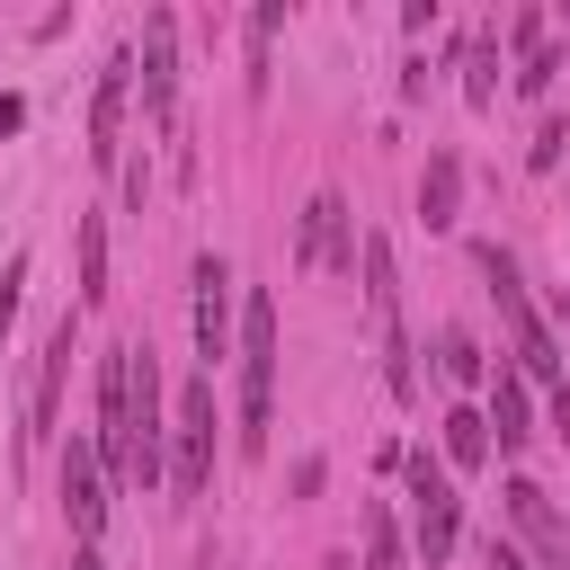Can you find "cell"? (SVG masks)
Masks as SVG:
<instances>
[{
    "label": "cell",
    "mask_w": 570,
    "mask_h": 570,
    "mask_svg": "<svg viewBox=\"0 0 570 570\" xmlns=\"http://www.w3.org/2000/svg\"><path fill=\"white\" fill-rule=\"evenodd\" d=\"M267 401H276V303H240V454H267Z\"/></svg>",
    "instance_id": "3"
},
{
    "label": "cell",
    "mask_w": 570,
    "mask_h": 570,
    "mask_svg": "<svg viewBox=\"0 0 570 570\" xmlns=\"http://www.w3.org/2000/svg\"><path fill=\"white\" fill-rule=\"evenodd\" d=\"M561 142H570V125H543V134H534V151H525V160H534V169H552V160H561Z\"/></svg>",
    "instance_id": "23"
},
{
    "label": "cell",
    "mask_w": 570,
    "mask_h": 570,
    "mask_svg": "<svg viewBox=\"0 0 570 570\" xmlns=\"http://www.w3.org/2000/svg\"><path fill=\"white\" fill-rule=\"evenodd\" d=\"M365 321H374V356H383V383L410 401L419 374H410V321H401V276H392V240L365 232Z\"/></svg>",
    "instance_id": "2"
},
{
    "label": "cell",
    "mask_w": 570,
    "mask_h": 570,
    "mask_svg": "<svg viewBox=\"0 0 570 570\" xmlns=\"http://www.w3.org/2000/svg\"><path fill=\"white\" fill-rule=\"evenodd\" d=\"M125 89H134V53H107L98 62V98H89V160L98 169H125Z\"/></svg>",
    "instance_id": "11"
},
{
    "label": "cell",
    "mask_w": 570,
    "mask_h": 570,
    "mask_svg": "<svg viewBox=\"0 0 570 570\" xmlns=\"http://www.w3.org/2000/svg\"><path fill=\"white\" fill-rule=\"evenodd\" d=\"M552 71H561V53L543 45V53H525V71H517V89H525V98H543V89H552Z\"/></svg>",
    "instance_id": "22"
},
{
    "label": "cell",
    "mask_w": 570,
    "mask_h": 570,
    "mask_svg": "<svg viewBox=\"0 0 570 570\" xmlns=\"http://www.w3.org/2000/svg\"><path fill=\"white\" fill-rule=\"evenodd\" d=\"M205 481H214V374H196L169 410V490L205 499Z\"/></svg>",
    "instance_id": "6"
},
{
    "label": "cell",
    "mask_w": 570,
    "mask_h": 570,
    "mask_svg": "<svg viewBox=\"0 0 570 570\" xmlns=\"http://www.w3.org/2000/svg\"><path fill=\"white\" fill-rule=\"evenodd\" d=\"M445 454L472 472V463H490V419L481 410H445Z\"/></svg>",
    "instance_id": "19"
},
{
    "label": "cell",
    "mask_w": 570,
    "mask_h": 570,
    "mask_svg": "<svg viewBox=\"0 0 570 570\" xmlns=\"http://www.w3.org/2000/svg\"><path fill=\"white\" fill-rule=\"evenodd\" d=\"M71 338H80V330L62 321V330H53V347H45V365H36V401H27V436H45V428H53V401H62V374H71Z\"/></svg>",
    "instance_id": "15"
},
{
    "label": "cell",
    "mask_w": 570,
    "mask_h": 570,
    "mask_svg": "<svg viewBox=\"0 0 570 570\" xmlns=\"http://www.w3.org/2000/svg\"><path fill=\"white\" fill-rule=\"evenodd\" d=\"M89 445H98V463H107V472H116V481L134 490V410H125V338H116V347L98 356V436H89Z\"/></svg>",
    "instance_id": "8"
},
{
    "label": "cell",
    "mask_w": 570,
    "mask_h": 570,
    "mask_svg": "<svg viewBox=\"0 0 570 570\" xmlns=\"http://www.w3.org/2000/svg\"><path fill=\"white\" fill-rule=\"evenodd\" d=\"M80 303H107V214H80Z\"/></svg>",
    "instance_id": "17"
},
{
    "label": "cell",
    "mask_w": 570,
    "mask_h": 570,
    "mask_svg": "<svg viewBox=\"0 0 570 570\" xmlns=\"http://www.w3.org/2000/svg\"><path fill=\"white\" fill-rule=\"evenodd\" d=\"M472 267H481V276H490V294H499V321H508V338H517V374H534V383H552V392H561L570 374H561V347H552L543 312L525 303V276H517V258L481 240V249H472Z\"/></svg>",
    "instance_id": "1"
},
{
    "label": "cell",
    "mask_w": 570,
    "mask_h": 570,
    "mask_svg": "<svg viewBox=\"0 0 570 570\" xmlns=\"http://www.w3.org/2000/svg\"><path fill=\"white\" fill-rule=\"evenodd\" d=\"M463 214V160L454 151H428V178H419V223L428 232H454Z\"/></svg>",
    "instance_id": "14"
},
{
    "label": "cell",
    "mask_w": 570,
    "mask_h": 570,
    "mask_svg": "<svg viewBox=\"0 0 570 570\" xmlns=\"http://www.w3.org/2000/svg\"><path fill=\"white\" fill-rule=\"evenodd\" d=\"M436 356H445V383H463V392H472V383H490V365H481V347H472L463 330H445V338H436Z\"/></svg>",
    "instance_id": "21"
},
{
    "label": "cell",
    "mask_w": 570,
    "mask_h": 570,
    "mask_svg": "<svg viewBox=\"0 0 570 570\" xmlns=\"http://www.w3.org/2000/svg\"><path fill=\"white\" fill-rule=\"evenodd\" d=\"M365 570H410V543H401V525H392L383 499L365 508Z\"/></svg>",
    "instance_id": "18"
},
{
    "label": "cell",
    "mask_w": 570,
    "mask_h": 570,
    "mask_svg": "<svg viewBox=\"0 0 570 570\" xmlns=\"http://www.w3.org/2000/svg\"><path fill=\"white\" fill-rule=\"evenodd\" d=\"M125 410H134V490L169 481V419H160V356L125 338Z\"/></svg>",
    "instance_id": "4"
},
{
    "label": "cell",
    "mask_w": 570,
    "mask_h": 570,
    "mask_svg": "<svg viewBox=\"0 0 570 570\" xmlns=\"http://www.w3.org/2000/svg\"><path fill=\"white\" fill-rule=\"evenodd\" d=\"M18 285H27V258L9 267V285H0V330H9V312H18Z\"/></svg>",
    "instance_id": "24"
},
{
    "label": "cell",
    "mask_w": 570,
    "mask_h": 570,
    "mask_svg": "<svg viewBox=\"0 0 570 570\" xmlns=\"http://www.w3.org/2000/svg\"><path fill=\"white\" fill-rule=\"evenodd\" d=\"M196 356L214 365V356H232V267L205 249L196 258Z\"/></svg>",
    "instance_id": "13"
},
{
    "label": "cell",
    "mask_w": 570,
    "mask_h": 570,
    "mask_svg": "<svg viewBox=\"0 0 570 570\" xmlns=\"http://www.w3.org/2000/svg\"><path fill=\"white\" fill-rule=\"evenodd\" d=\"M552 428H561V436H570V383H561V392H552Z\"/></svg>",
    "instance_id": "26"
},
{
    "label": "cell",
    "mask_w": 570,
    "mask_h": 570,
    "mask_svg": "<svg viewBox=\"0 0 570 570\" xmlns=\"http://www.w3.org/2000/svg\"><path fill=\"white\" fill-rule=\"evenodd\" d=\"M463 98H472V107H490V98H499V36H481V45H472V62H463Z\"/></svg>",
    "instance_id": "20"
},
{
    "label": "cell",
    "mask_w": 570,
    "mask_h": 570,
    "mask_svg": "<svg viewBox=\"0 0 570 570\" xmlns=\"http://www.w3.org/2000/svg\"><path fill=\"white\" fill-rule=\"evenodd\" d=\"M508 517H517V534L534 543V561H543V570H570V525L552 517L543 481H525V472H517V481H508Z\"/></svg>",
    "instance_id": "12"
},
{
    "label": "cell",
    "mask_w": 570,
    "mask_h": 570,
    "mask_svg": "<svg viewBox=\"0 0 570 570\" xmlns=\"http://www.w3.org/2000/svg\"><path fill=\"white\" fill-rule=\"evenodd\" d=\"M490 428H499V454H517L525 436H534V410H525V374H490V410H481Z\"/></svg>",
    "instance_id": "16"
},
{
    "label": "cell",
    "mask_w": 570,
    "mask_h": 570,
    "mask_svg": "<svg viewBox=\"0 0 570 570\" xmlns=\"http://www.w3.org/2000/svg\"><path fill=\"white\" fill-rule=\"evenodd\" d=\"M71 570H107V561H98V543H80V552H71Z\"/></svg>",
    "instance_id": "27"
},
{
    "label": "cell",
    "mask_w": 570,
    "mask_h": 570,
    "mask_svg": "<svg viewBox=\"0 0 570 570\" xmlns=\"http://www.w3.org/2000/svg\"><path fill=\"white\" fill-rule=\"evenodd\" d=\"M401 472H410V534H419V561L436 570V561L463 543V499H454V481H445V463H436L428 445H410Z\"/></svg>",
    "instance_id": "5"
},
{
    "label": "cell",
    "mask_w": 570,
    "mask_h": 570,
    "mask_svg": "<svg viewBox=\"0 0 570 570\" xmlns=\"http://www.w3.org/2000/svg\"><path fill=\"white\" fill-rule=\"evenodd\" d=\"M107 481H116V472L98 463V445L71 436V445H62V508H71V534H80V543L107 534Z\"/></svg>",
    "instance_id": "10"
},
{
    "label": "cell",
    "mask_w": 570,
    "mask_h": 570,
    "mask_svg": "<svg viewBox=\"0 0 570 570\" xmlns=\"http://www.w3.org/2000/svg\"><path fill=\"white\" fill-rule=\"evenodd\" d=\"M142 107H151V125L178 142V18H169V9L142 18Z\"/></svg>",
    "instance_id": "9"
},
{
    "label": "cell",
    "mask_w": 570,
    "mask_h": 570,
    "mask_svg": "<svg viewBox=\"0 0 570 570\" xmlns=\"http://www.w3.org/2000/svg\"><path fill=\"white\" fill-rule=\"evenodd\" d=\"M481 570H534V561H525V552H508V543H490V552H481Z\"/></svg>",
    "instance_id": "25"
},
{
    "label": "cell",
    "mask_w": 570,
    "mask_h": 570,
    "mask_svg": "<svg viewBox=\"0 0 570 570\" xmlns=\"http://www.w3.org/2000/svg\"><path fill=\"white\" fill-rule=\"evenodd\" d=\"M294 267H338V276H356V214H347V196H312L303 214H294Z\"/></svg>",
    "instance_id": "7"
}]
</instances>
